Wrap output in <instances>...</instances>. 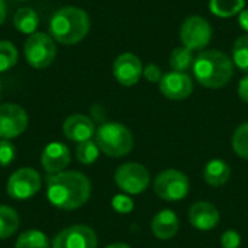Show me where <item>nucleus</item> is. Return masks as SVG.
<instances>
[{"instance_id": "f257e3e1", "label": "nucleus", "mask_w": 248, "mask_h": 248, "mask_svg": "<svg viewBox=\"0 0 248 248\" xmlns=\"http://www.w3.org/2000/svg\"><path fill=\"white\" fill-rule=\"evenodd\" d=\"M92 195L89 177L80 171H61L46 177V196L52 206L74 211L87 203Z\"/></svg>"}, {"instance_id": "f03ea898", "label": "nucleus", "mask_w": 248, "mask_h": 248, "mask_svg": "<svg viewBox=\"0 0 248 248\" xmlns=\"http://www.w3.org/2000/svg\"><path fill=\"white\" fill-rule=\"evenodd\" d=\"M192 68L198 83L208 89H221L227 86L234 76L232 60L218 49L202 51L195 58Z\"/></svg>"}, {"instance_id": "7ed1b4c3", "label": "nucleus", "mask_w": 248, "mask_h": 248, "mask_svg": "<svg viewBox=\"0 0 248 248\" xmlns=\"http://www.w3.org/2000/svg\"><path fill=\"white\" fill-rule=\"evenodd\" d=\"M90 31L89 15L76 6L61 7L49 20V35L62 45H74L86 38Z\"/></svg>"}, {"instance_id": "20e7f679", "label": "nucleus", "mask_w": 248, "mask_h": 248, "mask_svg": "<svg viewBox=\"0 0 248 248\" xmlns=\"http://www.w3.org/2000/svg\"><path fill=\"white\" fill-rule=\"evenodd\" d=\"M99 150L112 158L125 157L134 148L132 132L122 124L106 122L100 125L94 134Z\"/></svg>"}, {"instance_id": "39448f33", "label": "nucleus", "mask_w": 248, "mask_h": 248, "mask_svg": "<svg viewBox=\"0 0 248 248\" xmlns=\"http://www.w3.org/2000/svg\"><path fill=\"white\" fill-rule=\"evenodd\" d=\"M25 58L28 64L36 70L49 67L57 57V45L51 35L44 32H35L28 36L23 46Z\"/></svg>"}, {"instance_id": "423d86ee", "label": "nucleus", "mask_w": 248, "mask_h": 248, "mask_svg": "<svg viewBox=\"0 0 248 248\" xmlns=\"http://www.w3.org/2000/svg\"><path fill=\"white\" fill-rule=\"evenodd\" d=\"M189 189H190V182L187 176L174 169L161 171L154 182L155 195L167 202H176L185 199L189 193Z\"/></svg>"}, {"instance_id": "0eeeda50", "label": "nucleus", "mask_w": 248, "mask_h": 248, "mask_svg": "<svg viewBox=\"0 0 248 248\" xmlns=\"http://www.w3.org/2000/svg\"><path fill=\"white\" fill-rule=\"evenodd\" d=\"M41 187V174L31 167H22L10 174L6 183V193L15 201H26L33 198Z\"/></svg>"}, {"instance_id": "6e6552de", "label": "nucleus", "mask_w": 248, "mask_h": 248, "mask_svg": "<svg viewBox=\"0 0 248 248\" xmlns=\"http://www.w3.org/2000/svg\"><path fill=\"white\" fill-rule=\"evenodd\" d=\"M115 183L128 195H140L150 185V171L140 163H126L115 171Z\"/></svg>"}, {"instance_id": "1a4fd4ad", "label": "nucleus", "mask_w": 248, "mask_h": 248, "mask_svg": "<svg viewBox=\"0 0 248 248\" xmlns=\"http://www.w3.org/2000/svg\"><path fill=\"white\" fill-rule=\"evenodd\" d=\"M212 39V28L202 16H189L180 28V41L185 48L199 51L209 45Z\"/></svg>"}, {"instance_id": "9d476101", "label": "nucleus", "mask_w": 248, "mask_h": 248, "mask_svg": "<svg viewBox=\"0 0 248 248\" xmlns=\"http://www.w3.org/2000/svg\"><path fill=\"white\" fill-rule=\"evenodd\" d=\"M28 126L26 110L15 103L0 105V138L13 140L25 132Z\"/></svg>"}, {"instance_id": "9b49d317", "label": "nucleus", "mask_w": 248, "mask_h": 248, "mask_svg": "<svg viewBox=\"0 0 248 248\" xmlns=\"http://www.w3.org/2000/svg\"><path fill=\"white\" fill-rule=\"evenodd\" d=\"M51 248H97V235L87 225H71L55 235Z\"/></svg>"}, {"instance_id": "f8f14e48", "label": "nucleus", "mask_w": 248, "mask_h": 248, "mask_svg": "<svg viewBox=\"0 0 248 248\" xmlns=\"http://www.w3.org/2000/svg\"><path fill=\"white\" fill-rule=\"evenodd\" d=\"M144 73L141 60L132 52L121 54L113 62V76L125 87L135 86Z\"/></svg>"}, {"instance_id": "ddd939ff", "label": "nucleus", "mask_w": 248, "mask_h": 248, "mask_svg": "<svg viewBox=\"0 0 248 248\" xmlns=\"http://www.w3.org/2000/svg\"><path fill=\"white\" fill-rule=\"evenodd\" d=\"M158 87L164 97L171 100H185L193 92V81L186 73L170 71L163 74Z\"/></svg>"}, {"instance_id": "4468645a", "label": "nucleus", "mask_w": 248, "mask_h": 248, "mask_svg": "<svg viewBox=\"0 0 248 248\" xmlns=\"http://www.w3.org/2000/svg\"><path fill=\"white\" fill-rule=\"evenodd\" d=\"M70 161H71L70 150L62 142H49L41 154L42 169L48 174H57L65 171Z\"/></svg>"}, {"instance_id": "2eb2a0df", "label": "nucleus", "mask_w": 248, "mask_h": 248, "mask_svg": "<svg viewBox=\"0 0 248 248\" xmlns=\"http://www.w3.org/2000/svg\"><path fill=\"white\" fill-rule=\"evenodd\" d=\"M219 211L211 202H196L189 209V221L199 231H211L219 224Z\"/></svg>"}, {"instance_id": "dca6fc26", "label": "nucleus", "mask_w": 248, "mask_h": 248, "mask_svg": "<svg viewBox=\"0 0 248 248\" xmlns=\"http://www.w3.org/2000/svg\"><path fill=\"white\" fill-rule=\"evenodd\" d=\"M62 132L65 135V138H68L73 142H84L89 141L94 134V124L93 121L81 113H74L71 116H68L64 124H62Z\"/></svg>"}, {"instance_id": "f3484780", "label": "nucleus", "mask_w": 248, "mask_h": 248, "mask_svg": "<svg viewBox=\"0 0 248 248\" xmlns=\"http://www.w3.org/2000/svg\"><path fill=\"white\" fill-rule=\"evenodd\" d=\"M180 222L171 209L160 211L151 221V231L158 240H171L179 232Z\"/></svg>"}, {"instance_id": "a211bd4d", "label": "nucleus", "mask_w": 248, "mask_h": 248, "mask_svg": "<svg viewBox=\"0 0 248 248\" xmlns=\"http://www.w3.org/2000/svg\"><path fill=\"white\" fill-rule=\"evenodd\" d=\"M231 177V167L224 160H211L203 169V179L212 187L224 186Z\"/></svg>"}, {"instance_id": "6ab92c4d", "label": "nucleus", "mask_w": 248, "mask_h": 248, "mask_svg": "<svg viewBox=\"0 0 248 248\" xmlns=\"http://www.w3.org/2000/svg\"><path fill=\"white\" fill-rule=\"evenodd\" d=\"M13 25L15 28L25 35H32L36 32V28L39 25V16L38 13L31 7H22L19 9L13 16Z\"/></svg>"}, {"instance_id": "aec40b11", "label": "nucleus", "mask_w": 248, "mask_h": 248, "mask_svg": "<svg viewBox=\"0 0 248 248\" xmlns=\"http://www.w3.org/2000/svg\"><path fill=\"white\" fill-rule=\"evenodd\" d=\"M20 225L19 214L6 205H0V240L10 238Z\"/></svg>"}, {"instance_id": "412c9836", "label": "nucleus", "mask_w": 248, "mask_h": 248, "mask_svg": "<svg viewBox=\"0 0 248 248\" xmlns=\"http://www.w3.org/2000/svg\"><path fill=\"white\" fill-rule=\"evenodd\" d=\"M246 7V0H211L209 10L218 17H231L240 15Z\"/></svg>"}, {"instance_id": "4be33fe9", "label": "nucleus", "mask_w": 248, "mask_h": 248, "mask_svg": "<svg viewBox=\"0 0 248 248\" xmlns=\"http://www.w3.org/2000/svg\"><path fill=\"white\" fill-rule=\"evenodd\" d=\"M15 248H51L48 237L39 230H28L22 232L16 243Z\"/></svg>"}, {"instance_id": "5701e85b", "label": "nucleus", "mask_w": 248, "mask_h": 248, "mask_svg": "<svg viewBox=\"0 0 248 248\" xmlns=\"http://www.w3.org/2000/svg\"><path fill=\"white\" fill-rule=\"evenodd\" d=\"M192 52L193 51L185 46L174 48L173 52L170 54V67L173 68V71L186 73L187 70H190L195 62V57Z\"/></svg>"}, {"instance_id": "b1692460", "label": "nucleus", "mask_w": 248, "mask_h": 248, "mask_svg": "<svg viewBox=\"0 0 248 248\" xmlns=\"http://www.w3.org/2000/svg\"><path fill=\"white\" fill-rule=\"evenodd\" d=\"M232 62L241 71L248 73V33L241 35L234 42V48H232Z\"/></svg>"}, {"instance_id": "393cba45", "label": "nucleus", "mask_w": 248, "mask_h": 248, "mask_svg": "<svg viewBox=\"0 0 248 248\" xmlns=\"http://www.w3.org/2000/svg\"><path fill=\"white\" fill-rule=\"evenodd\" d=\"M17 58H19V52L16 46L9 41L0 39V73H4L12 67H15Z\"/></svg>"}, {"instance_id": "a878e982", "label": "nucleus", "mask_w": 248, "mask_h": 248, "mask_svg": "<svg viewBox=\"0 0 248 248\" xmlns=\"http://www.w3.org/2000/svg\"><path fill=\"white\" fill-rule=\"evenodd\" d=\"M99 154H100V150H99L97 144L90 140L80 142L76 148V158H77V161H80L84 166L93 164L99 158Z\"/></svg>"}, {"instance_id": "bb28decb", "label": "nucleus", "mask_w": 248, "mask_h": 248, "mask_svg": "<svg viewBox=\"0 0 248 248\" xmlns=\"http://www.w3.org/2000/svg\"><path fill=\"white\" fill-rule=\"evenodd\" d=\"M232 150L238 157L248 160V122L235 129L232 135Z\"/></svg>"}, {"instance_id": "cd10ccee", "label": "nucleus", "mask_w": 248, "mask_h": 248, "mask_svg": "<svg viewBox=\"0 0 248 248\" xmlns=\"http://www.w3.org/2000/svg\"><path fill=\"white\" fill-rule=\"evenodd\" d=\"M16 148L7 140H0V167H7L15 161Z\"/></svg>"}, {"instance_id": "c85d7f7f", "label": "nucleus", "mask_w": 248, "mask_h": 248, "mask_svg": "<svg viewBox=\"0 0 248 248\" xmlns=\"http://www.w3.org/2000/svg\"><path fill=\"white\" fill-rule=\"evenodd\" d=\"M240 244H241V237L234 230H228L221 235V246H222V248H238Z\"/></svg>"}, {"instance_id": "c756f323", "label": "nucleus", "mask_w": 248, "mask_h": 248, "mask_svg": "<svg viewBox=\"0 0 248 248\" xmlns=\"http://www.w3.org/2000/svg\"><path fill=\"white\" fill-rule=\"evenodd\" d=\"M144 77L147 81L150 83H160L161 77H163V73H161V68L155 64H147L144 67Z\"/></svg>"}, {"instance_id": "7c9ffc66", "label": "nucleus", "mask_w": 248, "mask_h": 248, "mask_svg": "<svg viewBox=\"0 0 248 248\" xmlns=\"http://www.w3.org/2000/svg\"><path fill=\"white\" fill-rule=\"evenodd\" d=\"M112 205H113L115 211H118V212H121V214H126V212H129V211L132 209V202H131V199L126 198V196H122V195L115 196L113 201H112Z\"/></svg>"}, {"instance_id": "2f4dec72", "label": "nucleus", "mask_w": 248, "mask_h": 248, "mask_svg": "<svg viewBox=\"0 0 248 248\" xmlns=\"http://www.w3.org/2000/svg\"><path fill=\"white\" fill-rule=\"evenodd\" d=\"M238 96L243 102L248 103V74L238 83Z\"/></svg>"}, {"instance_id": "473e14b6", "label": "nucleus", "mask_w": 248, "mask_h": 248, "mask_svg": "<svg viewBox=\"0 0 248 248\" xmlns=\"http://www.w3.org/2000/svg\"><path fill=\"white\" fill-rule=\"evenodd\" d=\"M238 23H240V26L248 33V9H244L238 15Z\"/></svg>"}, {"instance_id": "72a5a7b5", "label": "nucleus", "mask_w": 248, "mask_h": 248, "mask_svg": "<svg viewBox=\"0 0 248 248\" xmlns=\"http://www.w3.org/2000/svg\"><path fill=\"white\" fill-rule=\"evenodd\" d=\"M6 15H7V10H6V1L4 0H0V26L3 25V22L6 20Z\"/></svg>"}, {"instance_id": "f704fd0d", "label": "nucleus", "mask_w": 248, "mask_h": 248, "mask_svg": "<svg viewBox=\"0 0 248 248\" xmlns=\"http://www.w3.org/2000/svg\"><path fill=\"white\" fill-rule=\"evenodd\" d=\"M106 248H131L128 244H124V243H116V244H112V246H108Z\"/></svg>"}, {"instance_id": "c9c22d12", "label": "nucleus", "mask_w": 248, "mask_h": 248, "mask_svg": "<svg viewBox=\"0 0 248 248\" xmlns=\"http://www.w3.org/2000/svg\"><path fill=\"white\" fill-rule=\"evenodd\" d=\"M0 94H1V83H0Z\"/></svg>"}, {"instance_id": "e433bc0d", "label": "nucleus", "mask_w": 248, "mask_h": 248, "mask_svg": "<svg viewBox=\"0 0 248 248\" xmlns=\"http://www.w3.org/2000/svg\"><path fill=\"white\" fill-rule=\"evenodd\" d=\"M22 1H25V0H22Z\"/></svg>"}]
</instances>
